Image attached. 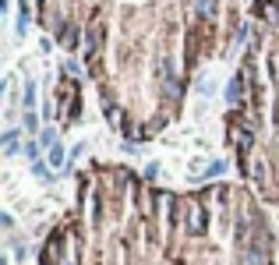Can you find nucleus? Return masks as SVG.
<instances>
[{
  "mask_svg": "<svg viewBox=\"0 0 279 265\" xmlns=\"http://www.w3.org/2000/svg\"><path fill=\"white\" fill-rule=\"evenodd\" d=\"M21 128H25L28 134L39 131V117H36V110H25V117H21Z\"/></svg>",
  "mask_w": 279,
  "mask_h": 265,
  "instance_id": "nucleus-3",
  "label": "nucleus"
},
{
  "mask_svg": "<svg viewBox=\"0 0 279 265\" xmlns=\"http://www.w3.org/2000/svg\"><path fill=\"white\" fill-rule=\"evenodd\" d=\"M18 138H21V131H7L4 134V152H7V156L18 152Z\"/></svg>",
  "mask_w": 279,
  "mask_h": 265,
  "instance_id": "nucleus-4",
  "label": "nucleus"
},
{
  "mask_svg": "<svg viewBox=\"0 0 279 265\" xmlns=\"http://www.w3.org/2000/svg\"><path fill=\"white\" fill-rule=\"evenodd\" d=\"M39 149H43V145H39V141H32V138H28V141L21 145V152H25V156H28L32 163H39Z\"/></svg>",
  "mask_w": 279,
  "mask_h": 265,
  "instance_id": "nucleus-6",
  "label": "nucleus"
},
{
  "mask_svg": "<svg viewBox=\"0 0 279 265\" xmlns=\"http://www.w3.org/2000/svg\"><path fill=\"white\" fill-rule=\"evenodd\" d=\"M244 89H247V74L237 71V74L230 78V85H226V103H230V110H240V106H244Z\"/></svg>",
  "mask_w": 279,
  "mask_h": 265,
  "instance_id": "nucleus-1",
  "label": "nucleus"
},
{
  "mask_svg": "<svg viewBox=\"0 0 279 265\" xmlns=\"http://www.w3.org/2000/svg\"><path fill=\"white\" fill-rule=\"evenodd\" d=\"M64 159H68V156H64V145H60V141H57L53 149H46V163H50L53 170H64Z\"/></svg>",
  "mask_w": 279,
  "mask_h": 265,
  "instance_id": "nucleus-2",
  "label": "nucleus"
},
{
  "mask_svg": "<svg viewBox=\"0 0 279 265\" xmlns=\"http://www.w3.org/2000/svg\"><path fill=\"white\" fill-rule=\"evenodd\" d=\"M156 173H159V163H148V166H145V173H141V181L148 184V181H156Z\"/></svg>",
  "mask_w": 279,
  "mask_h": 265,
  "instance_id": "nucleus-9",
  "label": "nucleus"
},
{
  "mask_svg": "<svg viewBox=\"0 0 279 265\" xmlns=\"http://www.w3.org/2000/svg\"><path fill=\"white\" fill-rule=\"evenodd\" d=\"M39 145H43V149H53V145H57V131H53V128H43V131H39Z\"/></svg>",
  "mask_w": 279,
  "mask_h": 265,
  "instance_id": "nucleus-5",
  "label": "nucleus"
},
{
  "mask_svg": "<svg viewBox=\"0 0 279 265\" xmlns=\"http://www.w3.org/2000/svg\"><path fill=\"white\" fill-rule=\"evenodd\" d=\"M21 99H25V110H32V106H36V85H32V81L25 85V96H21Z\"/></svg>",
  "mask_w": 279,
  "mask_h": 265,
  "instance_id": "nucleus-7",
  "label": "nucleus"
},
{
  "mask_svg": "<svg viewBox=\"0 0 279 265\" xmlns=\"http://www.w3.org/2000/svg\"><path fill=\"white\" fill-rule=\"evenodd\" d=\"M219 173H226V159H215L209 170H205V177H219Z\"/></svg>",
  "mask_w": 279,
  "mask_h": 265,
  "instance_id": "nucleus-8",
  "label": "nucleus"
},
{
  "mask_svg": "<svg viewBox=\"0 0 279 265\" xmlns=\"http://www.w3.org/2000/svg\"><path fill=\"white\" fill-rule=\"evenodd\" d=\"M46 170H50V163H43V159L32 163V173H36V177H46Z\"/></svg>",
  "mask_w": 279,
  "mask_h": 265,
  "instance_id": "nucleus-10",
  "label": "nucleus"
}]
</instances>
